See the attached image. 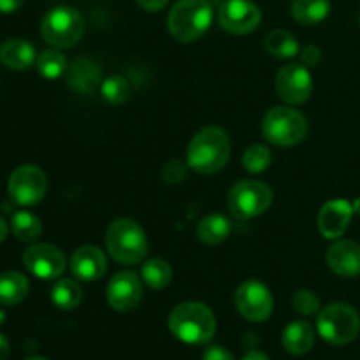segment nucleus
<instances>
[{
	"label": "nucleus",
	"instance_id": "dca6fc26",
	"mask_svg": "<svg viewBox=\"0 0 360 360\" xmlns=\"http://www.w3.org/2000/svg\"><path fill=\"white\" fill-rule=\"evenodd\" d=\"M108 269V259L97 246H81L72 253L70 271L81 281H95L102 278Z\"/></svg>",
	"mask_w": 360,
	"mask_h": 360
},
{
	"label": "nucleus",
	"instance_id": "bb28decb",
	"mask_svg": "<svg viewBox=\"0 0 360 360\" xmlns=\"http://www.w3.org/2000/svg\"><path fill=\"white\" fill-rule=\"evenodd\" d=\"M141 278H143L144 283L150 288L162 290V288H165L172 281V269L165 260L151 259L143 264Z\"/></svg>",
	"mask_w": 360,
	"mask_h": 360
},
{
	"label": "nucleus",
	"instance_id": "ea45409f",
	"mask_svg": "<svg viewBox=\"0 0 360 360\" xmlns=\"http://www.w3.org/2000/svg\"><path fill=\"white\" fill-rule=\"evenodd\" d=\"M4 320H6V313H4L2 309H0V326H2V323H4Z\"/></svg>",
	"mask_w": 360,
	"mask_h": 360
},
{
	"label": "nucleus",
	"instance_id": "473e14b6",
	"mask_svg": "<svg viewBox=\"0 0 360 360\" xmlns=\"http://www.w3.org/2000/svg\"><path fill=\"white\" fill-rule=\"evenodd\" d=\"M299 55H301V62L304 67H315L320 62V58H322V51L311 44L306 46L302 51H299Z\"/></svg>",
	"mask_w": 360,
	"mask_h": 360
},
{
	"label": "nucleus",
	"instance_id": "ddd939ff",
	"mask_svg": "<svg viewBox=\"0 0 360 360\" xmlns=\"http://www.w3.org/2000/svg\"><path fill=\"white\" fill-rule=\"evenodd\" d=\"M23 264L34 276L41 280H55L60 278L65 271V257L56 246L48 243H37L32 245L25 252Z\"/></svg>",
	"mask_w": 360,
	"mask_h": 360
},
{
	"label": "nucleus",
	"instance_id": "6e6552de",
	"mask_svg": "<svg viewBox=\"0 0 360 360\" xmlns=\"http://www.w3.org/2000/svg\"><path fill=\"white\" fill-rule=\"evenodd\" d=\"M273 202V190L262 181L243 179L236 183L227 197V206L232 217L239 221L250 220L269 210Z\"/></svg>",
	"mask_w": 360,
	"mask_h": 360
},
{
	"label": "nucleus",
	"instance_id": "79ce46f5",
	"mask_svg": "<svg viewBox=\"0 0 360 360\" xmlns=\"http://www.w3.org/2000/svg\"><path fill=\"white\" fill-rule=\"evenodd\" d=\"M359 25H360V16H359Z\"/></svg>",
	"mask_w": 360,
	"mask_h": 360
},
{
	"label": "nucleus",
	"instance_id": "f704fd0d",
	"mask_svg": "<svg viewBox=\"0 0 360 360\" xmlns=\"http://www.w3.org/2000/svg\"><path fill=\"white\" fill-rule=\"evenodd\" d=\"M144 11L148 13H157V11H162L169 4V0H136Z\"/></svg>",
	"mask_w": 360,
	"mask_h": 360
},
{
	"label": "nucleus",
	"instance_id": "9d476101",
	"mask_svg": "<svg viewBox=\"0 0 360 360\" xmlns=\"http://www.w3.org/2000/svg\"><path fill=\"white\" fill-rule=\"evenodd\" d=\"M273 295L264 283L248 280L236 290V308L248 322H266L273 313Z\"/></svg>",
	"mask_w": 360,
	"mask_h": 360
},
{
	"label": "nucleus",
	"instance_id": "4468645a",
	"mask_svg": "<svg viewBox=\"0 0 360 360\" xmlns=\"http://www.w3.org/2000/svg\"><path fill=\"white\" fill-rule=\"evenodd\" d=\"M143 299L141 280L132 271H123L115 274L108 285V302L112 309L120 313L132 311Z\"/></svg>",
	"mask_w": 360,
	"mask_h": 360
},
{
	"label": "nucleus",
	"instance_id": "f3484780",
	"mask_svg": "<svg viewBox=\"0 0 360 360\" xmlns=\"http://www.w3.org/2000/svg\"><path fill=\"white\" fill-rule=\"evenodd\" d=\"M327 264L336 274L343 278H355L360 274V245L355 241H336L327 250Z\"/></svg>",
	"mask_w": 360,
	"mask_h": 360
},
{
	"label": "nucleus",
	"instance_id": "f8f14e48",
	"mask_svg": "<svg viewBox=\"0 0 360 360\" xmlns=\"http://www.w3.org/2000/svg\"><path fill=\"white\" fill-rule=\"evenodd\" d=\"M262 14L252 0H227L220 7L218 21L225 32L234 35H245L260 25Z\"/></svg>",
	"mask_w": 360,
	"mask_h": 360
},
{
	"label": "nucleus",
	"instance_id": "9b49d317",
	"mask_svg": "<svg viewBox=\"0 0 360 360\" xmlns=\"http://www.w3.org/2000/svg\"><path fill=\"white\" fill-rule=\"evenodd\" d=\"M313 91V79L302 63H288L276 74V94L288 104H304Z\"/></svg>",
	"mask_w": 360,
	"mask_h": 360
},
{
	"label": "nucleus",
	"instance_id": "20e7f679",
	"mask_svg": "<svg viewBox=\"0 0 360 360\" xmlns=\"http://www.w3.org/2000/svg\"><path fill=\"white\" fill-rule=\"evenodd\" d=\"M213 7L207 0H178L167 18V28L179 42H195L210 30Z\"/></svg>",
	"mask_w": 360,
	"mask_h": 360
},
{
	"label": "nucleus",
	"instance_id": "39448f33",
	"mask_svg": "<svg viewBox=\"0 0 360 360\" xmlns=\"http://www.w3.org/2000/svg\"><path fill=\"white\" fill-rule=\"evenodd\" d=\"M316 330L320 336L334 347L352 343L360 333V316L345 302H334L326 306L316 316Z\"/></svg>",
	"mask_w": 360,
	"mask_h": 360
},
{
	"label": "nucleus",
	"instance_id": "0eeeda50",
	"mask_svg": "<svg viewBox=\"0 0 360 360\" xmlns=\"http://www.w3.org/2000/svg\"><path fill=\"white\" fill-rule=\"evenodd\" d=\"M41 34L55 48H72L84 34V20L74 7H53L41 23Z\"/></svg>",
	"mask_w": 360,
	"mask_h": 360
},
{
	"label": "nucleus",
	"instance_id": "c85d7f7f",
	"mask_svg": "<svg viewBox=\"0 0 360 360\" xmlns=\"http://www.w3.org/2000/svg\"><path fill=\"white\" fill-rule=\"evenodd\" d=\"M271 151L269 148H266L264 144H253L243 155V165L248 172H253V174H259V172H264L271 165Z\"/></svg>",
	"mask_w": 360,
	"mask_h": 360
},
{
	"label": "nucleus",
	"instance_id": "72a5a7b5",
	"mask_svg": "<svg viewBox=\"0 0 360 360\" xmlns=\"http://www.w3.org/2000/svg\"><path fill=\"white\" fill-rule=\"evenodd\" d=\"M202 360H234L231 352L224 347H210L206 352H204Z\"/></svg>",
	"mask_w": 360,
	"mask_h": 360
},
{
	"label": "nucleus",
	"instance_id": "f257e3e1",
	"mask_svg": "<svg viewBox=\"0 0 360 360\" xmlns=\"http://www.w3.org/2000/svg\"><path fill=\"white\" fill-rule=\"evenodd\" d=\"M231 141L220 127H206L193 136L186 150V165L199 174H217L227 165Z\"/></svg>",
	"mask_w": 360,
	"mask_h": 360
},
{
	"label": "nucleus",
	"instance_id": "4be33fe9",
	"mask_svg": "<svg viewBox=\"0 0 360 360\" xmlns=\"http://www.w3.org/2000/svg\"><path fill=\"white\" fill-rule=\"evenodd\" d=\"M30 290L27 276L16 271H7L0 274V304L14 306L25 301Z\"/></svg>",
	"mask_w": 360,
	"mask_h": 360
},
{
	"label": "nucleus",
	"instance_id": "c756f323",
	"mask_svg": "<svg viewBox=\"0 0 360 360\" xmlns=\"http://www.w3.org/2000/svg\"><path fill=\"white\" fill-rule=\"evenodd\" d=\"M101 91L109 104L120 105V104H123L127 98H129L130 86H129V83H127L125 77L111 76V77H108V79L102 81Z\"/></svg>",
	"mask_w": 360,
	"mask_h": 360
},
{
	"label": "nucleus",
	"instance_id": "c9c22d12",
	"mask_svg": "<svg viewBox=\"0 0 360 360\" xmlns=\"http://www.w3.org/2000/svg\"><path fill=\"white\" fill-rule=\"evenodd\" d=\"M25 0H0V13L11 14L16 13L21 6H23Z\"/></svg>",
	"mask_w": 360,
	"mask_h": 360
},
{
	"label": "nucleus",
	"instance_id": "a878e982",
	"mask_svg": "<svg viewBox=\"0 0 360 360\" xmlns=\"http://www.w3.org/2000/svg\"><path fill=\"white\" fill-rule=\"evenodd\" d=\"M13 234L18 241H37L42 234L41 220L30 211H18L13 217Z\"/></svg>",
	"mask_w": 360,
	"mask_h": 360
},
{
	"label": "nucleus",
	"instance_id": "a19ab883",
	"mask_svg": "<svg viewBox=\"0 0 360 360\" xmlns=\"http://www.w3.org/2000/svg\"><path fill=\"white\" fill-rule=\"evenodd\" d=\"M25 360H48V359H44V357H28V359H25Z\"/></svg>",
	"mask_w": 360,
	"mask_h": 360
},
{
	"label": "nucleus",
	"instance_id": "412c9836",
	"mask_svg": "<svg viewBox=\"0 0 360 360\" xmlns=\"http://www.w3.org/2000/svg\"><path fill=\"white\" fill-rule=\"evenodd\" d=\"M232 232V224L227 217L224 214H207L197 225V238L204 245H220L225 239L231 236Z\"/></svg>",
	"mask_w": 360,
	"mask_h": 360
},
{
	"label": "nucleus",
	"instance_id": "e433bc0d",
	"mask_svg": "<svg viewBox=\"0 0 360 360\" xmlns=\"http://www.w3.org/2000/svg\"><path fill=\"white\" fill-rule=\"evenodd\" d=\"M9 357V341L4 334H0V360H6Z\"/></svg>",
	"mask_w": 360,
	"mask_h": 360
},
{
	"label": "nucleus",
	"instance_id": "2eb2a0df",
	"mask_svg": "<svg viewBox=\"0 0 360 360\" xmlns=\"http://www.w3.org/2000/svg\"><path fill=\"white\" fill-rule=\"evenodd\" d=\"M354 217V207L348 200L334 199L322 206L319 213V231L323 238L338 239L347 232Z\"/></svg>",
	"mask_w": 360,
	"mask_h": 360
},
{
	"label": "nucleus",
	"instance_id": "393cba45",
	"mask_svg": "<svg viewBox=\"0 0 360 360\" xmlns=\"http://www.w3.org/2000/svg\"><path fill=\"white\" fill-rule=\"evenodd\" d=\"M51 301L56 308L70 311L81 304L83 292L74 280H58L51 288Z\"/></svg>",
	"mask_w": 360,
	"mask_h": 360
},
{
	"label": "nucleus",
	"instance_id": "2f4dec72",
	"mask_svg": "<svg viewBox=\"0 0 360 360\" xmlns=\"http://www.w3.org/2000/svg\"><path fill=\"white\" fill-rule=\"evenodd\" d=\"M162 174H164L165 181L179 183V181H183V179H185L186 167H185V164H181L179 160H171V162H167V164H165Z\"/></svg>",
	"mask_w": 360,
	"mask_h": 360
},
{
	"label": "nucleus",
	"instance_id": "a211bd4d",
	"mask_svg": "<svg viewBox=\"0 0 360 360\" xmlns=\"http://www.w3.org/2000/svg\"><path fill=\"white\" fill-rule=\"evenodd\" d=\"M0 60L13 70H27L35 62V48L25 39H7L0 46Z\"/></svg>",
	"mask_w": 360,
	"mask_h": 360
},
{
	"label": "nucleus",
	"instance_id": "4c0bfd02",
	"mask_svg": "<svg viewBox=\"0 0 360 360\" xmlns=\"http://www.w3.org/2000/svg\"><path fill=\"white\" fill-rule=\"evenodd\" d=\"M243 360H269V357H267L266 354H262V352L253 350V352H248V354L243 357Z\"/></svg>",
	"mask_w": 360,
	"mask_h": 360
},
{
	"label": "nucleus",
	"instance_id": "b1692460",
	"mask_svg": "<svg viewBox=\"0 0 360 360\" xmlns=\"http://www.w3.org/2000/svg\"><path fill=\"white\" fill-rule=\"evenodd\" d=\"M264 46H266L267 53H271L276 58H294L301 51L297 39L287 30L269 32L266 41H264Z\"/></svg>",
	"mask_w": 360,
	"mask_h": 360
},
{
	"label": "nucleus",
	"instance_id": "aec40b11",
	"mask_svg": "<svg viewBox=\"0 0 360 360\" xmlns=\"http://www.w3.org/2000/svg\"><path fill=\"white\" fill-rule=\"evenodd\" d=\"M101 67L90 58L76 60L69 69V84L79 94H91L101 83Z\"/></svg>",
	"mask_w": 360,
	"mask_h": 360
},
{
	"label": "nucleus",
	"instance_id": "f03ea898",
	"mask_svg": "<svg viewBox=\"0 0 360 360\" xmlns=\"http://www.w3.org/2000/svg\"><path fill=\"white\" fill-rule=\"evenodd\" d=\"M169 330L186 345H206L217 333V319L202 302H183L169 315Z\"/></svg>",
	"mask_w": 360,
	"mask_h": 360
},
{
	"label": "nucleus",
	"instance_id": "5701e85b",
	"mask_svg": "<svg viewBox=\"0 0 360 360\" xmlns=\"http://www.w3.org/2000/svg\"><path fill=\"white\" fill-rule=\"evenodd\" d=\"M330 0H294L292 2V16L297 23L313 27L329 16Z\"/></svg>",
	"mask_w": 360,
	"mask_h": 360
},
{
	"label": "nucleus",
	"instance_id": "7ed1b4c3",
	"mask_svg": "<svg viewBox=\"0 0 360 360\" xmlns=\"http://www.w3.org/2000/svg\"><path fill=\"white\" fill-rule=\"evenodd\" d=\"M105 248L118 264L136 266L146 259L148 238L137 221L130 218H118L105 232Z\"/></svg>",
	"mask_w": 360,
	"mask_h": 360
},
{
	"label": "nucleus",
	"instance_id": "58836bf2",
	"mask_svg": "<svg viewBox=\"0 0 360 360\" xmlns=\"http://www.w3.org/2000/svg\"><path fill=\"white\" fill-rule=\"evenodd\" d=\"M7 238V224L2 217H0V243Z\"/></svg>",
	"mask_w": 360,
	"mask_h": 360
},
{
	"label": "nucleus",
	"instance_id": "423d86ee",
	"mask_svg": "<svg viewBox=\"0 0 360 360\" xmlns=\"http://www.w3.org/2000/svg\"><path fill=\"white\" fill-rule=\"evenodd\" d=\"M262 134L274 146H295L308 134V120L297 109L287 105L273 108L264 116Z\"/></svg>",
	"mask_w": 360,
	"mask_h": 360
},
{
	"label": "nucleus",
	"instance_id": "6ab92c4d",
	"mask_svg": "<svg viewBox=\"0 0 360 360\" xmlns=\"http://www.w3.org/2000/svg\"><path fill=\"white\" fill-rule=\"evenodd\" d=\"M281 343H283L285 350L292 355L308 354L315 345V330H313L311 323L304 322V320L288 323L281 336Z\"/></svg>",
	"mask_w": 360,
	"mask_h": 360
},
{
	"label": "nucleus",
	"instance_id": "cd10ccee",
	"mask_svg": "<svg viewBox=\"0 0 360 360\" xmlns=\"http://www.w3.org/2000/svg\"><path fill=\"white\" fill-rule=\"evenodd\" d=\"M67 69V60L58 49H46L37 58V70L46 79H56Z\"/></svg>",
	"mask_w": 360,
	"mask_h": 360
},
{
	"label": "nucleus",
	"instance_id": "1a4fd4ad",
	"mask_svg": "<svg viewBox=\"0 0 360 360\" xmlns=\"http://www.w3.org/2000/svg\"><path fill=\"white\" fill-rule=\"evenodd\" d=\"M46 190L48 179L37 165H20L9 178V195L18 206H34L41 202Z\"/></svg>",
	"mask_w": 360,
	"mask_h": 360
},
{
	"label": "nucleus",
	"instance_id": "7c9ffc66",
	"mask_svg": "<svg viewBox=\"0 0 360 360\" xmlns=\"http://www.w3.org/2000/svg\"><path fill=\"white\" fill-rule=\"evenodd\" d=\"M292 304H294V309L302 316H309L319 313L320 309V301L316 297L315 292L311 290H299L297 294L292 299Z\"/></svg>",
	"mask_w": 360,
	"mask_h": 360
}]
</instances>
